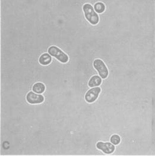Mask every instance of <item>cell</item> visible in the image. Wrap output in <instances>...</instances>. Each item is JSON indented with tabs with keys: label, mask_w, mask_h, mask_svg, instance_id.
Masks as SVG:
<instances>
[{
	"label": "cell",
	"mask_w": 155,
	"mask_h": 156,
	"mask_svg": "<svg viewBox=\"0 0 155 156\" xmlns=\"http://www.w3.org/2000/svg\"><path fill=\"white\" fill-rule=\"evenodd\" d=\"M96 147L105 154H111L115 151V146L113 144L109 142H99L96 144Z\"/></svg>",
	"instance_id": "cell-6"
},
{
	"label": "cell",
	"mask_w": 155,
	"mask_h": 156,
	"mask_svg": "<svg viewBox=\"0 0 155 156\" xmlns=\"http://www.w3.org/2000/svg\"><path fill=\"white\" fill-rule=\"evenodd\" d=\"M93 66L98 71L100 76L103 79H106L108 76V70L102 60L96 59L93 62Z\"/></svg>",
	"instance_id": "cell-3"
},
{
	"label": "cell",
	"mask_w": 155,
	"mask_h": 156,
	"mask_svg": "<svg viewBox=\"0 0 155 156\" xmlns=\"http://www.w3.org/2000/svg\"><path fill=\"white\" fill-rule=\"evenodd\" d=\"M95 10L98 13H102L105 10V6L102 2H98L95 5Z\"/></svg>",
	"instance_id": "cell-10"
},
{
	"label": "cell",
	"mask_w": 155,
	"mask_h": 156,
	"mask_svg": "<svg viewBox=\"0 0 155 156\" xmlns=\"http://www.w3.org/2000/svg\"><path fill=\"white\" fill-rule=\"evenodd\" d=\"M102 83V79L98 76H94L90 78V80L89 81V86L91 88L96 87L99 86Z\"/></svg>",
	"instance_id": "cell-9"
},
{
	"label": "cell",
	"mask_w": 155,
	"mask_h": 156,
	"mask_svg": "<svg viewBox=\"0 0 155 156\" xmlns=\"http://www.w3.org/2000/svg\"><path fill=\"white\" fill-rule=\"evenodd\" d=\"M44 97L41 94H37L33 92H29L26 95L27 101L31 104H40L44 102Z\"/></svg>",
	"instance_id": "cell-5"
},
{
	"label": "cell",
	"mask_w": 155,
	"mask_h": 156,
	"mask_svg": "<svg viewBox=\"0 0 155 156\" xmlns=\"http://www.w3.org/2000/svg\"><path fill=\"white\" fill-rule=\"evenodd\" d=\"M48 52L51 56L54 57L62 63H66L69 60L68 56L57 47L51 46L48 49Z\"/></svg>",
	"instance_id": "cell-2"
},
{
	"label": "cell",
	"mask_w": 155,
	"mask_h": 156,
	"mask_svg": "<svg viewBox=\"0 0 155 156\" xmlns=\"http://www.w3.org/2000/svg\"><path fill=\"white\" fill-rule=\"evenodd\" d=\"M110 140L114 145H118L121 142V138L117 135H114L111 137Z\"/></svg>",
	"instance_id": "cell-11"
},
{
	"label": "cell",
	"mask_w": 155,
	"mask_h": 156,
	"mask_svg": "<svg viewBox=\"0 0 155 156\" xmlns=\"http://www.w3.org/2000/svg\"><path fill=\"white\" fill-rule=\"evenodd\" d=\"M101 91V89L99 87H95L90 89L85 95V100L89 103H93L98 98Z\"/></svg>",
	"instance_id": "cell-4"
},
{
	"label": "cell",
	"mask_w": 155,
	"mask_h": 156,
	"mask_svg": "<svg viewBox=\"0 0 155 156\" xmlns=\"http://www.w3.org/2000/svg\"><path fill=\"white\" fill-rule=\"evenodd\" d=\"M83 11L84 12L86 19L92 24L96 25L99 22V16L94 11L93 7L89 4H86L83 6Z\"/></svg>",
	"instance_id": "cell-1"
},
{
	"label": "cell",
	"mask_w": 155,
	"mask_h": 156,
	"mask_svg": "<svg viewBox=\"0 0 155 156\" xmlns=\"http://www.w3.org/2000/svg\"><path fill=\"white\" fill-rule=\"evenodd\" d=\"M32 90L33 92L37 94H41L45 91V86L41 82H37L33 86Z\"/></svg>",
	"instance_id": "cell-8"
},
{
	"label": "cell",
	"mask_w": 155,
	"mask_h": 156,
	"mask_svg": "<svg viewBox=\"0 0 155 156\" xmlns=\"http://www.w3.org/2000/svg\"><path fill=\"white\" fill-rule=\"evenodd\" d=\"M51 56L50 55V54H47V53H44L42 55H41L39 60L40 64L44 66H47L50 64L51 62Z\"/></svg>",
	"instance_id": "cell-7"
}]
</instances>
